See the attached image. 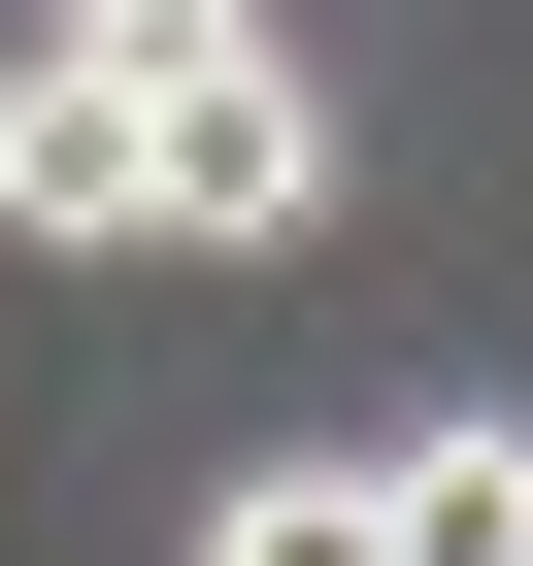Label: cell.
I'll return each mask as SVG.
<instances>
[{"label":"cell","instance_id":"6da1fadb","mask_svg":"<svg viewBox=\"0 0 533 566\" xmlns=\"http://www.w3.org/2000/svg\"><path fill=\"white\" fill-rule=\"evenodd\" d=\"M134 233H167V266H301V233H334V101H301V67L134 101Z\"/></svg>","mask_w":533,"mask_h":566},{"label":"cell","instance_id":"7a4b0ae2","mask_svg":"<svg viewBox=\"0 0 533 566\" xmlns=\"http://www.w3.org/2000/svg\"><path fill=\"white\" fill-rule=\"evenodd\" d=\"M367 500H400V566H533V400H433V433H367Z\"/></svg>","mask_w":533,"mask_h":566},{"label":"cell","instance_id":"3957f363","mask_svg":"<svg viewBox=\"0 0 533 566\" xmlns=\"http://www.w3.org/2000/svg\"><path fill=\"white\" fill-rule=\"evenodd\" d=\"M0 233H134V101L101 67H0Z\"/></svg>","mask_w":533,"mask_h":566},{"label":"cell","instance_id":"277c9868","mask_svg":"<svg viewBox=\"0 0 533 566\" xmlns=\"http://www.w3.org/2000/svg\"><path fill=\"white\" fill-rule=\"evenodd\" d=\"M34 67H101V101H200V67H266V0H34Z\"/></svg>","mask_w":533,"mask_h":566},{"label":"cell","instance_id":"5b68a950","mask_svg":"<svg viewBox=\"0 0 533 566\" xmlns=\"http://www.w3.org/2000/svg\"><path fill=\"white\" fill-rule=\"evenodd\" d=\"M200 566H400V500H367V467H233V500H200Z\"/></svg>","mask_w":533,"mask_h":566}]
</instances>
